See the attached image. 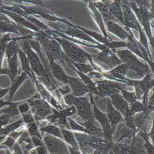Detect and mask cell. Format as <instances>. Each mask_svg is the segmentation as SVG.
Returning a JSON list of instances; mask_svg holds the SVG:
<instances>
[{
  "instance_id": "1",
  "label": "cell",
  "mask_w": 154,
  "mask_h": 154,
  "mask_svg": "<svg viewBox=\"0 0 154 154\" xmlns=\"http://www.w3.org/2000/svg\"><path fill=\"white\" fill-rule=\"evenodd\" d=\"M19 44L20 48L26 54L32 70L38 80L42 83L49 92H53L54 94L58 88V85L53 76L46 72L40 57L30 47L29 40H22Z\"/></svg>"
},
{
  "instance_id": "2",
  "label": "cell",
  "mask_w": 154,
  "mask_h": 154,
  "mask_svg": "<svg viewBox=\"0 0 154 154\" xmlns=\"http://www.w3.org/2000/svg\"><path fill=\"white\" fill-rule=\"evenodd\" d=\"M33 39L40 43L42 49L48 57V62L54 61L58 63L60 62L66 64L70 69L73 67L70 59L64 54L59 43L53 37L45 32L40 31L35 33Z\"/></svg>"
},
{
  "instance_id": "3",
  "label": "cell",
  "mask_w": 154,
  "mask_h": 154,
  "mask_svg": "<svg viewBox=\"0 0 154 154\" xmlns=\"http://www.w3.org/2000/svg\"><path fill=\"white\" fill-rule=\"evenodd\" d=\"M53 38L59 43L64 54L70 60L76 63H86L87 62H89L94 70L102 75L105 72L94 62L92 54H89L78 45L60 37L55 36Z\"/></svg>"
},
{
  "instance_id": "4",
  "label": "cell",
  "mask_w": 154,
  "mask_h": 154,
  "mask_svg": "<svg viewBox=\"0 0 154 154\" xmlns=\"http://www.w3.org/2000/svg\"><path fill=\"white\" fill-rule=\"evenodd\" d=\"M115 54L121 60L122 63L126 65L129 70L136 72L140 78H144L146 75L150 73V69L147 64L139 60L137 56L128 49L116 50Z\"/></svg>"
},
{
  "instance_id": "5",
  "label": "cell",
  "mask_w": 154,
  "mask_h": 154,
  "mask_svg": "<svg viewBox=\"0 0 154 154\" xmlns=\"http://www.w3.org/2000/svg\"><path fill=\"white\" fill-rule=\"evenodd\" d=\"M128 4L130 5L131 10L133 11V12L135 13L140 25L144 31L147 39H149L151 46L153 48V36L152 35L150 25V20L153 18L152 12H150L146 6L144 5L139 6L134 2Z\"/></svg>"
},
{
  "instance_id": "6",
  "label": "cell",
  "mask_w": 154,
  "mask_h": 154,
  "mask_svg": "<svg viewBox=\"0 0 154 154\" xmlns=\"http://www.w3.org/2000/svg\"><path fill=\"white\" fill-rule=\"evenodd\" d=\"M79 149L82 154H93L94 151L104 144L105 139L83 133L75 132Z\"/></svg>"
},
{
  "instance_id": "7",
  "label": "cell",
  "mask_w": 154,
  "mask_h": 154,
  "mask_svg": "<svg viewBox=\"0 0 154 154\" xmlns=\"http://www.w3.org/2000/svg\"><path fill=\"white\" fill-rule=\"evenodd\" d=\"M30 110L36 123L45 120L47 117L52 114V107L49 105L48 101L42 98H33L27 100Z\"/></svg>"
},
{
  "instance_id": "8",
  "label": "cell",
  "mask_w": 154,
  "mask_h": 154,
  "mask_svg": "<svg viewBox=\"0 0 154 154\" xmlns=\"http://www.w3.org/2000/svg\"><path fill=\"white\" fill-rule=\"evenodd\" d=\"M89 99L93 107L94 117L96 121L101 126L103 131L104 139L109 141H113V136L115 130L110 126V122L107 118L106 113L102 112L97 106L94 99V97L91 94H89Z\"/></svg>"
},
{
  "instance_id": "9",
  "label": "cell",
  "mask_w": 154,
  "mask_h": 154,
  "mask_svg": "<svg viewBox=\"0 0 154 154\" xmlns=\"http://www.w3.org/2000/svg\"><path fill=\"white\" fill-rule=\"evenodd\" d=\"M34 32L26 28L18 26L13 21L9 20L5 14L0 12V35L15 33L19 36H27L33 35Z\"/></svg>"
},
{
  "instance_id": "10",
  "label": "cell",
  "mask_w": 154,
  "mask_h": 154,
  "mask_svg": "<svg viewBox=\"0 0 154 154\" xmlns=\"http://www.w3.org/2000/svg\"><path fill=\"white\" fill-rule=\"evenodd\" d=\"M73 106L76 109V112L79 116L86 121H90L95 123L93 107L91 102L86 97H79L75 99Z\"/></svg>"
},
{
  "instance_id": "11",
  "label": "cell",
  "mask_w": 154,
  "mask_h": 154,
  "mask_svg": "<svg viewBox=\"0 0 154 154\" xmlns=\"http://www.w3.org/2000/svg\"><path fill=\"white\" fill-rule=\"evenodd\" d=\"M97 88L102 97L110 96L112 94L120 93L123 89H125L126 84L110 80H99L95 82Z\"/></svg>"
},
{
  "instance_id": "12",
  "label": "cell",
  "mask_w": 154,
  "mask_h": 154,
  "mask_svg": "<svg viewBox=\"0 0 154 154\" xmlns=\"http://www.w3.org/2000/svg\"><path fill=\"white\" fill-rule=\"evenodd\" d=\"M126 85V86H133L134 88H137L140 89L143 94L142 98L143 101V104L147 106L148 102V94L149 91L153 88L154 85V81L153 79L151 78L150 73L146 75L143 79L141 80H135L128 79Z\"/></svg>"
},
{
  "instance_id": "13",
  "label": "cell",
  "mask_w": 154,
  "mask_h": 154,
  "mask_svg": "<svg viewBox=\"0 0 154 154\" xmlns=\"http://www.w3.org/2000/svg\"><path fill=\"white\" fill-rule=\"evenodd\" d=\"M126 42V48H128V49L130 50L131 52H132L136 56H138L146 60L150 66L151 70L153 72V61L150 59L147 51L142 45H140L138 41H137L133 33L131 34H130L129 36H128Z\"/></svg>"
},
{
  "instance_id": "14",
  "label": "cell",
  "mask_w": 154,
  "mask_h": 154,
  "mask_svg": "<svg viewBox=\"0 0 154 154\" xmlns=\"http://www.w3.org/2000/svg\"><path fill=\"white\" fill-rule=\"evenodd\" d=\"M115 51H116L107 48L100 51L99 53L92 54L93 60H96L103 63L108 66L110 68L115 67L122 63L121 60L115 54Z\"/></svg>"
},
{
  "instance_id": "15",
  "label": "cell",
  "mask_w": 154,
  "mask_h": 154,
  "mask_svg": "<svg viewBox=\"0 0 154 154\" xmlns=\"http://www.w3.org/2000/svg\"><path fill=\"white\" fill-rule=\"evenodd\" d=\"M122 9L123 14V20L127 31L131 30L130 29H134L138 31L139 33L144 31L140 25L134 13L130 7L128 6L126 1H124L123 3L122 2Z\"/></svg>"
},
{
  "instance_id": "16",
  "label": "cell",
  "mask_w": 154,
  "mask_h": 154,
  "mask_svg": "<svg viewBox=\"0 0 154 154\" xmlns=\"http://www.w3.org/2000/svg\"><path fill=\"white\" fill-rule=\"evenodd\" d=\"M0 12L5 14L6 16L10 18L12 20V21H13L16 24L18 25V26H20L23 28H26L36 33L40 32V29H38L35 25H34L33 23H32L30 22H29L25 17L20 15L16 14L12 12L3 10V9L0 10Z\"/></svg>"
},
{
  "instance_id": "17",
  "label": "cell",
  "mask_w": 154,
  "mask_h": 154,
  "mask_svg": "<svg viewBox=\"0 0 154 154\" xmlns=\"http://www.w3.org/2000/svg\"><path fill=\"white\" fill-rule=\"evenodd\" d=\"M110 98L114 108L117 109L123 115V117L131 114L130 110L129 104L125 100L120 93L112 94L110 96Z\"/></svg>"
},
{
  "instance_id": "18",
  "label": "cell",
  "mask_w": 154,
  "mask_h": 154,
  "mask_svg": "<svg viewBox=\"0 0 154 154\" xmlns=\"http://www.w3.org/2000/svg\"><path fill=\"white\" fill-rule=\"evenodd\" d=\"M68 85L71 89L72 94L76 97H83L89 93L87 87L80 78H76L69 75Z\"/></svg>"
},
{
  "instance_id": "19",
  "label": "cell",
  "mask_w": 154,
  "mask_h": 154,
  "mask_svg": "<svg viewBox=\"0 0 154 154\" xmlns=\"http://www.w3.org/2000/svg\"><path fill=\"white\" fill-rule=\"evenodd\" d=\"M67 28L66 29L60 30L58 32L62 33L69 37L75 38V39L76 38V39H80L81 40H83V42L84 41L88 42L91 43L95 45H99L100 44V43L97 42L96 41H95L94 39H93L91 37L88 35L86 33H85L83 31L76 28L75 26V27H70V26H69V25H67Z\"/></svg>"
},
{
  "instance_id": "20",
  "label": "cell",
  "mask_w": 154,
  "mask_h": 154,
  "mask_svg": "<svg viewBox=\"0 0 154 154\" xmlns=\"http://www.w3.org/2000/svg\"><path fill=\"white\" fill-rule=\"evenodd\" d=\"M50 73L53 78L65 85H68L69 75L59 64L54 61L49 62Z\"/></svg>"
},
{
  "instance_id": "21",
  "label": "cell",
  "mask_w": 154,
  "mask_h": 154,
  "mask_svg": "<svg viewBox=\"0 0 154 154\" xmlns=\"http://www.w3.org/2000/svg\"><path fill=\"white\" fill-rule=\"evenodd\" d=\"M107 116L112 129L115 130L117 125L123 121V115L113 106L110 99L107 102Z\"/></svg>"
},
{
  "instance_id": "22",
  "label": "cell",
  "mask_w": 154,
  "mask_h": 154,
  "mask_svg": "<svg viewBox=\"0 0 154 154\" xmlns=\"http://www.w3.org/2000/svg\"><path fill=\"white\" fill-rule=\"evenodd\" d=\"M88 8H89V10H90V13H91L92 17H93L95 22H96V23L99 27V28L102 32V35H103L105 38H107V39L112 40V38L109 36V35L106 30L103 19H102L101 15L99 13V12L98 11V10L97 9V8L95 6L94 2L89 1L88 3Z\"/></svg>"
},
{
  "instance_id": "23",
  "label": "cell",
  "mask_w": 154,
  "mask_h": 154,
  "mask_svg": "<svg viewBox=\"0 0 154 154\" xmlns=\"http://www.w3.org/2000/svg\"><path fill=\"white\" fill-rule=\"evenodd\" d=\"M129 69L126 65L124 63H121L120 65L114 67L112 70L107 72L110 75L112 80L122 82L126 84L128 78L126 76Z\"/></svg>"
},
{
  "instance_id": "24",
  "label": "cell",
  "mask_w": 154,
  "mask_h": 154,
  "mask_svg": "<svg viewBox=\"0 0 154 154\" xmlns=\"http://www.w3.org/2000/svg\"><path fill=\"white\" fill-rule=\"evenodd\" d=\"M106 24L109 32L120 38L122 41H126L127 38L130 34L126 29L115 22L109 21Z\"/></svg>"
},
{
  "instance_id": "25",
  "label": "cell",
  "mask_w": 154,
  "mask_h": 154,
  "mask_svg": "<svg viewBox=\"0 0 154 154\" xmlns=\"http://www.w3.org/2000/svg\"><path fill=\"white\" fill-rule=\"evenodd\" d=\"M72 69L79 75L80 79L87 87L89 91V94H91L93 96L95 95L98 97H102L101 94L98 91L95 82H94L91 78H89L88 75L82 73L81 72H79V71H77L73 66L72 68Z\"/></svg>"
},
{
  "instance_id": "26",
  "label": "cell",
  "mask_w": 154,
  "mask_h": 154,
  "mask_svg": "<svg viewBox=\"0 0 154 154\" xmlns=\"http://www.w3.org/2000/svg\"><path fill=\"white\" fill-rule=\"evenodd\" d=\"M107 6L111 12V13L113 16V17L117 20V22H120L125 29L126 26L123 20V14L122 9V1H113L112 2H108L107 1Z\"/></svg>"
},
{
  "instance_id": "27",
  "label": "cell",
  "mask_w": 154,
  "mask_h": 154,
  "mask_svg": "<svg viewBox=\"0 0 154 154\" xmlns=\"http://www.w3.org/2000/svg\"><path fill=\"white\" fill-rule=\"evenodd\" d=\"M94 5L98 11L99 12L100 14L101 15L103 20L105 23H107L109 21H113L115 22H118L117 20L115 19L113 17L111 12L110 11L107 4V1H102L99 2H94Z\"/></svg>"
},
{
  "instance_id": "28",
  "label": "cell",
  "mask_w": 154,
  "mask_h": 154,
  "mask_svg": "<svg viewBox=\"0 0 154 154\" xmlns=\"http://www.w3.org/2000/svg\"><path fill=\"white\" fill-rule=\"evenodd\" d=\"M29 78V76L26 73L22 72V73L19 75L13 81L11 82V85L9 87V101H11L12 100L19 88L25 82V80H27Z\"/></svg>"
},
{
  "instance_id": "29",
  "label": "cell",
  "mask_w": 154,
  "mask_h": 154,
  "mask_svg": "<svg viewBox=\"0 0 154 154\" xmlns=\"http://www.w3.org/2000/svg\"><path fill=\"white\" fill-rule=\"evenodd\" d=\"M18 53L15 54L12 56L8 61V76L11 81H13L18 76L19 72V60Z\"/></svg>"
},
{
  "instance_id": "30",
  "label": "cell",
  "mask_w": 154,
  "mask_h": 154,
  "mask_svg": "<svg viewBox=\"0 0 154 154\" xmlns=\"http://www.w3.org/2000/svg\"><path fill=\"white\" fill-rule=\"evenodd\" d=\"M18 56L20 58V60L21 62V66H22V70L23 72L26 73L29 78L32 80L33 82V72L32 70L30 65V62L29 60V59L26 55V54L25 53L24 51L20 48L18 51Z\"/></svg>"
},
{
  "instance_id": "31",
  "label": "cell",
  "mask_w": 154,
  "mask_h": 154,
  "mask_svg": "<svg viewBox=\"0 0 154 154\" xmlns=\"http://www.w3.org/2000/svg\"><path fill=\"white\" fill-rule=\"evenodd\" d=\"M40 130L42 135L43 134L45 133L46 134L52 136L63 140V137H62V135L60 131V128H59L58 126L54 125L48 123L46 125H45L43 127L40 128Z\"/></svg>"
},
{
  "instance_id": "32",
  "label": "cell",
  "mask_w": 154,
  "mask_h": 154,
  "mask_svg": "<svg viewBox=\"0 0 154 154\" xmlns=\"http://www.w3.org/2000/svg\"><path fill=\"white\" fill-rule=\"evenodd\" d=\"M79 123L86 128L87 131L89 132V135L94 136L100 138H103V131H102V128H99L95 123L90 121H86L84 123Z\"/></svg>"
},
{
  "instance_id": "33",
  "label": "cell",
  "mask_w": 154,
  "mask_h": 154,
  "mask_svg": "<svg viewBox=\"0 0 154 154\" xmlns=\"http://www.w3.org/2000/svg\"><path fill=\"white\" fill-rule=\"evenodd\" d=\"M75 26L76 28L83 31V32L86 33L88 35H89V36L91 37L93 39H94L95 41H96L97 42H98L100 44L106 45L108 42L112 40L107 39V38H105L102 34H100L99 33L96 32L95 31H92V30H88V29H86L85 28L78 26V25H75Z\"/></svg>"
},
{
  "instance_id": "34",
  "label": "cell",
  "mask_w": 154,
  "mask_h": 154,
  "mask_svg": "<svg viewBox=\"0 0 154 154\" xmlns=\"http://www.w3.org/2000/svg\"><path fill=\"white\" fill-rule=\"evenodd\" d=\"M11 34L3 35L0 38V69L3 67V63L5 57L6 50L8 44L13 39L10 35Z\"/></svg>"
},
{
  "instance_id": "35",
  "label": "cell",
  "mask_w": 154,
  "mask_h": 154,
  "mask_svg": "<svg viewBox=\"0 0 154 154\" xmlns=\"http://www.w3.org/2000/svg\"><path fill=\"white\" fill-rule=\"evenodd\" d=\"M23 123V119H20L14 123L5 126L0 129V136H3L5 137L9 136L11 133L19 130Z\"/></svg>"
},
{
  "instance_id": "36",
  "label": "cell",
  "mask_w": 154,
  "mask_h": 154,
  "mask_svg": "<svg viewBox=\"0 0 154 154\" xmlns=\"http://www.w3.org/2000/svg\"><path fill=\"white\" fill-rule=\"evenodd\" d=\"M60 129L64 142L70 146L79 149V146L73 133L70 130L62 129V128H60Z\"/></svg>"
},
{
  "instance_id": "37",
  "label": "cell",
  "mask_w": 154,
  "mask_h": 154,
  "mask_svg": "<svg viewBox=\"0 0 154 154\" xmlns=\"http://www.w3.org/2000/svg\"><path fill=\"white\" fill-rule=\"evenodd\" d=\"M23 101L19 102H14L12 105L6 106V107H3V109H0V115L6 114L9 115L10 118L14 117L16 116L20 115V112L18 110V106L22 104Z\"/></svg>"
},
{
  "instance_id": "38",
  "label": "cell",
  "mask_w": 154,
  "mask_h": 154,
  "mask_svg": "<svg viewBox=\"0 0 154 154\" xmlns=\"http://www.w3.org/2000/svg\"><path fill=\"white\" fill-rule=\"evenodd\" d=\"M130 149V146L120 142L114 143L111 152L113 154H127Z\"/></svg>"
},
{
  "instance_id": "39",
  "label": "cell",
  "mask_w": 154,
  "mask_h": 154,
  "mask_svg": "<svg viewBox=\"0 0 154 154\" xmlns=\"http://www.w3.org/2000/svg\"><path fill=\"white\" fill-rule=\"evenodd\" d=\"M27 131L30 137H37L43 140V136L36 122L27 125Z\"/></svg>"
},
{
  "instance_id": "40",
  "label": "cell",
  "mask_w": 154,
  "mask_h": 154,
  "mask_svg": "<svg viewBox=\"0 0 154 154\" xmlns=\"http://www.w3.org/2000/svg\"><path fill=\"white\" fill-rule=\"evenodd\" d=\"M70 62L74 67V68L79 72H81L84 74H87L90 73L93 71H94L93 67L91 66L90 63H76L72 60H70Z\"/></svg>"
},
{
  "instance_id": "41",
  "label": "cell",
  "mask_w": 154,
  "mask_h": 154,
  "mask_svg": "<svg viewBox=\"0 0 154 154\" xmlns=\"http://www.w3.org/2000/svg\"><path fill=\"white\" fill-rule=\"evenodd\" d=\"M24 17L26 19H27L32 23H33L34 25H35V26L38 29H40V31L45 32V31H46V30H48L50 29L46 24H45L41 20L38 19L37 17H36L35 16H25Z\"/></svg>"
},
{
  "instance_id": "42",
  "label": "cell",
  "mask_w": 154,
  "mask_h": 154,
  "mask_svg": "<svg viewBox=\"0 0 154 154\" xmlns=\"http://www.w3.org/2000/svg\"><path fill=\"white\" fill-rule=\"evenodd\" d=\"M67 120H68V122H69V124L71 131H78V132L83 133L89 134V132L87 131L86 128L83 126L80 125L79 123L75 122L72 119L69 118V117L67 118Z\"/></svg>"
},
{
  "instance_id": "43",
  "label": "cell",
  "mask_w": 154,
  "mask_h": 154,
  "mask_svg": "<svg viewBox=\"0 0 154 154\" xmlns=\"http://www.w3.org/2000/svg\"><path fill=\"white\" fill-rule=\"evenodd\" d=\"M147 106L144 105L140 102L136 100L133 104L130 105V110L133 115L137 114L139 113L143 112L146 108Z\"/></svg>"
},
{
  "instance_id": "44",
  "label": "cell",
  "mask_w": 154,
  "mask_h": 154,
  "mask_svg": "<svg viewBox=\"0 0 154 154\" xmlns=\"http://www.w3.org/2000/svg\"><path fill=\"white\" fill-rule=\"evenodd\" d=\"M122 96L125 99V100L128 102L129 105H131L133 102L137 100V98L134 92H131L126 91L125 89H123L120 91Z\"/></svg>"
},
{
  "instance_id": "45",
  "label": "cell",
  "mask_w": 154,
  "mask_h": 154,
  "mask_svg": "<svg viewBox=\"0 0 154 154\" xmlns=\"http://www.w3.org/2000/svg\"><path fill=\"white\" fill-rule=\"evenodd\" d=\"M109 49L116 51L117 49L126 48V42L125 41H110L105 45Z\"/></svg>"
},
{
  "instance_id": "46",
  "label": "cell",
  "mask_w": 154,
  "mask_h": 154,
  "mask_svg": "<svg viewBox=\"0 0 154 154\" xmlns=\"http://www.w3.org/2000/svg\"><path fill=\"white\" fill-rule=\"evenodd\" d=\"M50 104H51V107L54 108L55 109H56L58 111H61L63 109L62 108V105L58 101V100L53 95H51V98H50Z\"/></svg>"
},
{
  "instance_id": "47",
  "label": "cell",
  "mask_w": 154,
  "mask_h": 154,
  "mask_svg": "<svg viewBox=\"0 0 154 154\" xmlns=\"http://www.w3.org/2000/svg\"><path fill=\"white\" fill-rule=\"evenodd\" d=\"M64 116L67 118H69V117L72 116V115H74L76 113V109L74 106H69V107L64 109L60 111Z\"/></svg>"
},
{
  "instance_id": "48",
  "label": "cell",
  "mask_w": 154,
  "mask_h": 154,
  "mask_svg": "<svg viewBox=\"0 0 154 154\" xmlns=\"http://www.w3.org/2000/svg\"><path fill=\"white\" fill-rule=\"evenodd\" d=\"M62 97H63V101L64 102V104H66V106H73L74 101L76 98L75 96H74L72 94H68Z\"/></svg>"
},
{
  "instance_id": "49",
  "label": "cell",
  "mask_w": 154,
  "mask_h": 154,
  "mask_svg": "<svg viewBox=\"0 0 154 154\" xmlns=\"http://www.w3.org/2000/svg\"><path fill=\"white\" fill-rule=\"evenodd\" d=\"M22 119L23 120V123L26 125H28V124H30L31 123L35 122L33 115H32V113L30 112L22 114Z\"/></svg>"
},
{
  "instance_id": "50",
  "label": "cell",
  "mask_w": 154,
  "mask_h": 154,
  "mask_svg": "<svg viewBox=\"0 0 154 154\" xmlns=\"http://www.w3.org/2000/svg\"><path fill=\"white\" fill-rule=\"evenodd\" d=\"M18 110L20 112V114L22 115L29 112L30 108L27 102H22V104L18 106Z\"/></svg>"
},
{
  "instance_id": "51",
  "label": "cell",
  "mask_w": 154,
  "mask_h": 154,
  "mask_svg": "<svg viewBox=\"0 0 154 154\" xmlns=\"http://www.w3.org/2000/svg\"><path fill=\"white\" fill-rule=\"evenodd\" d=\"M31 139L35 148L41 146L45 144L43 140L40 139V138H38L37 137H31Z\"/></svg>"
},
{
  "instance_id": "52",
  "label": "cell",
  "mask_w": 154,
  "mask_h": 154,
  "mask_svg": "<svg viewBox=\"0 0 154 154\" xmlns=\"http://www.w3.org/2000/svg\"><path fill=\"white\" fill-rule=\"evenodd\" d=\"M88 76L89 78H91V79H103L104 76L102 73H100L99 72H95L94 70L89 73H88Z\"/></svg>"
},
{
  "instance_id": "53",
  "label": "cell",
  "mask_w": 154,
  "mask_h": 154,
  "mask_svg": "<svg viewBox=\"0 0 154 154\" xmlns=\"http://www.w3.org/2000/svg\"><path fill=\"white\" fill-rule=\"evenodd\" d=\"M35 149L37 154H46L48 153V149L45 144L41 146L35 147Z\"/></svg>"
},
{
  "instance_id": "54",
  "label": "cell",
  "mask_w": 154,
  "mask_h": 154,
  "mask_svg": "<svg viewBox=\"0 0 154 154\" xmlns=\"http://www.w3.org/2000/svg\"><path fill=\"white\" fill-rule=\"evenodd\" d=\"M14 102L12 101L9 100H3V99H0V109H3V107H5L6 106L12 105Z\"/></svg>"
},
{
  "instance_id": "55",
  "label": "cell",
  "mask_w": 154,
  "mask_h": 154,
  "mask_svg": "<svg viewBox=\"0 0 154 154\" xmlns=\"http://www.w3.org/2000/svg\"><path fill=\"white\" fill-rule=\"evenodd\" d=\"M67 147H68V150H69L70 154H82L81 153V152L80 151L79 149L73 147L69 145H67Z\"/></svg>"
},
{
  "instance_id": "56",
  "label": "cell",
  "mask_w": 154,
  "mask_h": 154,
  "mask_svg": "<svg viewBox=\"0 0 154 154\" xmlns=\"http://www.w3.org/2000/svg\"><path fill=\"white\" fill-rule=\"evenodd\" d=\"M9 91V88L2 89L0 88V99H3V98L8 94Z\"/></svg>"
},
{
  "instance_id": "57",
  "label": "cell",
  "mask_w": 154,
  "mask_h": 154,
  "mask_svg": "<svg viewBox=\"0 0 154 154\" xmlns=\"http://www.w3.org/2000/svg\"><path fill=\"white\" fill-rule=\"evenodd\" d=\"M8 69L7 67L6 68H1L0 69V75H8Z\"/></svg>"
},
{
  "instance_id": "58",
  "label": "cell",
  "mask_w": 154,
  "mask_h": 154,
  "mask_svg": "<svg viewBox=\"0 0 154 154\" xmlns=\"http://www.w3.org/2000/svg\"><path fill=\"white\" fill-rule=\"evenodd\" d=\"M108 154H113V153H112V152H111V151H110V152H109V153H108Z\"/></svg>"
},
{
  "instance_id": "59",
  "label": "cell",
  "mask_w": 154,
  "mask_h": 154,
  "mask_svg": "<svg viewBox=\"0 0 154 154\" xmlns=\"http://www.w3.org/2000/svg\"><path fill=\"white\" fill-rule=\"evenodd\" d=\"M25 154H30V153L29 152V153H25Z\"/></svg>"
},
{
  "instance_id": "60",
  "label": "cell",
  "mask_w": 154,
  "mask_h": 154,
  "mask_svg": "<svg viewBox=\"0 0 154 154\" xmlns=\"http://www.w3.org/2000/svg\"><path fill=\"white\" fill-rule=\"evenodd\" d=\"M46 154H49V153H46Z\"/></svg>"
},
{
  "instance_id": "61",
  "label": "cell",
  "mask_w": 154,
  "mask_h": 154,
  "mask_svg": "<svg viewBox=\"0 0 154 154\" xmlns=\"http://www.w3.org/2000/svg\"><path fill=\"white\" fill-rule=\"evenodd\" d=\"M127 154H128V153H127Z\"/></svg>"
}]
</instances>
